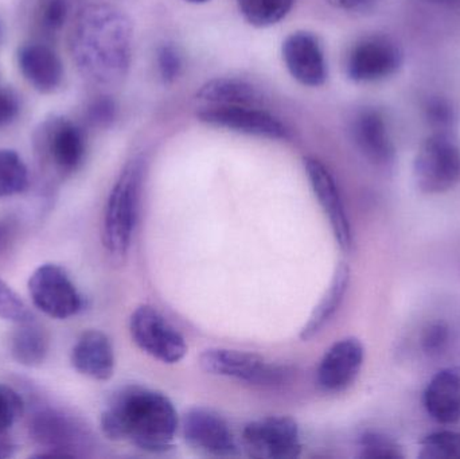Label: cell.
<instances>
[{
    "label": "cell",
    "instance_id": "obj_15",
    "mask_svg": "<svg viewBox=\"0 0 460 459\" xmlns=\"http://www.w3.org/2000/svg\"><path fill=\"white\" fill-rule=\"evenodd\" d=\"M32 437L43 447L34 458H73L86 437L72 419L54 411L42 412L32 420Z\"/></svg>",
    "mask_w": 460,
    "mask_h": 459
},
{
    "label": "cell",
    "instance_id": "obj_36",
    "mask_svg": "<svg viewBox=\"0 0 460 459\" xmlns=\"http://www.w3.org/2000/svg\"><path fill=\"white\" fill-rule=\"evenodd\" d=\"M15 236V224L10 218H0V255L4 253Z\"/></svg>",
    "mask_w": 460,
    "mask_h": 459
},
{
    "label": "cell",
    "instance_id": "obj_16",
    "mask_svg": "<svg viewBox=\"0 0 460 459\" xmlns=\"http://www.w3.org/2000/svg\"><path fill=\"white\" fill-rule=\"evenodd\" d=\"M283 59L287 69L302 85H323L327 78V65L318 38L311 32L297 31L283 42Z\"/></svg>",
    "mask_w": 460,
    "mask_h": 459
},
{
    "label": "cell",
    "instance_id": "obj_24",
    "mask_svg": "<svg viewBox=\"0 0 460 459\" xmlns=\"http://www.w3.org/2000/svg\"><path fill=\"white\" fill-rule=\"evenodd\" d=\"M240 13L254 27H270L286 18L294 0H237Z\"/></svg>",
    "mask_w": 460,
    "mask_h": 459
},
{
    "label": "cell",
    "instance_id": "obj_3",
    "mask_svg": "<svg viewBox=\"0 0 460 459\" xmlns=\"http://www.w3.org/2000/svg\"><path fill=\"white\" fill-rule=\"evenodd\" d=\"M145 174V159L142 156L131 159L108 197L102 221V243L108 253L115 258H123L131 247Z\"/></svg>",
    "mask_w": 460,
    "mask_h": 459
},
{
    "label": "cell",
    "instance_id": "obj_20",
    "mask_svg": "<svg viewBox=\"0 0 460 459\" xmlns=\"http://www.w3.org/2000/svg\"><path fill=\"white\" fill-rule=\"evenodd\" d=\"M354 140L361 153L377 166L388 167L394 161V147L385 119L376 110L358 113L353 126Z\"/></svg>",
    "mask_w": 460,
    "mask_h": 459
},
{
    "label": "cell",
    "instance_id": "obj_28",
    "mask_svg": "<svg viewBox=\"0 0 460 459\" xmlns=\"http://www.w3.org/2000/svg\"><path fill=\"white\" fill-rule=\"evenodd\" d=\"M24 412L22 396L13 388L0 383V437L7 436Z\"/></svg>",
    "mask_w": 460,
    "mask_h": 459
},
{
    "label": "cell",
    "instance_id": "obj_25",
    "mask_svg": "<svg viewBox=\"0 0 460 459\" xmlns=\"http://www.w3.org/2000/svg\"><path fill=\"white\" fill-rule=\"evenodd\" d=\"M29 182V170L19 154L0 150V199L23 193Z\"/></svg>",
    "mask_w": 460,
    "mask_h": 459
},
{
    "label": "cell",
    "instance_id": "obj_5",
    "mask_svg": "<svg viewBox=\"0 0 460 459\" xmlns=\"http://www.w3.org/2000/svg\"><path fill=\"white\" fill-rule=\"evenodd\" d=\"M35 143L43 163L62 177L77 172L85 159V132L77 123L61 116L40 123Z\"/></svg>",
    "mask_w": 460,
    "mask_h": 459
},
{
    "label": "cell",
    "instance_id": "obj_35",
    "mask_svg": "<svg viewBox=\"0 0 460 459\" xmlns=\"http://www.w3.org/2000/svg\"><path fill=\"white\" fill-rule=\"evenodd\" d=\"M21 112L18 94L7 86L0 85V128L13 123Z\"/></svg>",
    "mask_w": 460,
    "mask_h": 459
},
{
    "label": "cell",
    "instance_id": "obj_30",
    "mask_svg": "<svg viewBox=\"0 0 460 459\" xmlns=\"http://www.w3.org/2000/svg\"><path fill=\"white\" fill-rule=\"evenodd\" d=\"M0 318L15 323L24 322L32 318L23 299L2 278H0Z\"/></svg>",
    "mask_w": 460,
    "mask_h": 459
},
{
    "label": "cell",
    "instance_id": "obj_32",
    "mask_svg": "<svg viewBox=\"0 0 460 459\" xmlns=\"http://www.w3.org/2000/svg\"><path fill=\"white\" fill-rule=\"evenodd\" d=\"M158 66L162 80L172 84L182 72V58L172 45H164L158 51Z\"/></svg>",
    "mask_w": 460,
    "mask_h": 459
},
{
    "label": "cell",
    "instance_id": "obj_12",
    "mask_svg": "<svg viewBox=\"0 0 460 459\" xmlns=\"http://www.w3.org/2000/svg\"><path fill=\"white\" fill-rule=\"evenodd\" d=\"M402 64L399 46L385 37H370L349 54L348 75L356 83H373L394 75Z\"/></svg>",
    "mask_w": 460,
    "mask_h": 459
},
{
    "label": "cell",
    "instance_id": "obj_27",
    "mask_svg": "<svg viewBox=\"0 0 460 459\" xmlns=\"http://www.w3.org/2000/svg\"><path fill=\"white\" fill-rule=\"evenodd\" d=\"M359 457L367 459H404L402 446L380 433L362 434L358 441Z\"/></svg>",
    "mask_w": 460,
    "mask_h": 459
},
{
    "label": "cell",
    "instance_id": "obj_6",
    "mask_svg": "<svg viewBox=\"0 0 460 459\" xmlns=\"http://www.w3.org/2000/svg\"><path fill=\"white\" fill-rule=\"evenodd\" d=\"M129 333L137 348L161 363H180L188 353L185 337L155 307L148 305H142L132 313Z\"/></svg>",
    "mask_w": 460,
    "mask_h": 459
},
{
    "label": "cell",
    "instance_id": "obj_7",
    "mask_svg": "<svg viewBox=\"0 0 460 459\" xmlns=\"http://www.w3.org/2000/svg\"><path fill=\"white\" fill-rule=\"evenodd\" d=\"M199 366L207 374L253 385L273 387L286 383L289 377L286 368L268 363L261 356L226 348L205 350L199 357Z\"/></svg>",
    "mask_w": 460,
    "mask_h": 459
},
{
    "label": "cell",
    "instance_id": "obj_23",
    "mask_svg": "<svg viewBox=\"0 0 460 459\" xmlns=\"http://www.w3.org/2000/svg\"><path fill=\"white\" fill-rule=\"evenodd\" d=\"M197 99L210 105H253L260 102L257 89L238 78H213L197 92Z\"/></svg>",
    "mask_w": 460,
    "mask_h": 459
},
{
    "label": "cell",
    "instance_id": "obj_37",
    "mask_svg": "<svg viewBox=\"0 0 460 459\" xmlns=\"http://www.w3.org/2000/svg\"><path fill=\"white\" fill-rule=\"evenodd\" d=\"M326 2L334 7L343 8V10L358 11L369 7L376 0H326Z\"/></svg>",
    "mask_w": 460,
    "mask_h": 459
},
{
    "label": "cell",
    "instance_id": "obj_4",
    "mask_svg": "<svg viewBox=\"0 0 460 459\" xmlns=\"http://www.w3.org/2000/svg\"><path fill=\"white\" fill-rule=\"evenodd\" d=\"M416 185L426 194L451 190L460 182V146L446 132L429 137L413 163Z\"/></svg>",
    "mask_w": 460,
    "mask_h": 459
},
{
    "label": "cell",
    "instance_id": "obj_8",
    "mask_svg": "<svg viewBox=\"0 0 460 459\" xmlns=\"http://www.w3.org/2000/svg\"><path fill=\"white\" fill-rule=\"evenodd\" d=\"M32 304L48 317L67 320L84 309V299L62 267L42 264L29 278Z\"/></svg>",
    "mask_w": 460,
    "mask_h": 459
},
{
    "label": "cell",
    "instance_id": "obj_29",
    "mask_svg": "<svg viewBox=\"0 0 460 459\" xmlns=\"http://www.w3.org/2000/svg\"><path fill=\"white\" fill-rule=\"evenodd\" d=\"M69 15L67 0H40L37 8V21L45 31L57 32L66 23Z\"/></svg>",
    "mask_w": 460,
    "mask_h": 459
},
{
    "label": "cell",
    "instance_id": "obj_31",
    "mask_svg": "<svg viewBox=\"0 0 460 459\" xmlns=\"http://www.w3.org/2000/svg\"><path fill=\"white\" fill-rule=\"evenodd\" d=\"M116 115H118L116 102L108 96L97 97L86 110V119L89 123L100 128L110 127L115 121Z\"/></svg>",
    "mask_w": 460,
    "mask_h": 459
},
{
    "label": "cell",
    "instance_id": "obj_9",
    "mask_svg": "<svg viewBox=\"0 0 460 459\" xmlns=\"http://www.w3.org/2000/svg\"><path fill=\"white\" fill-rule=\"evenodd\" d=\"M241 441L253 458L294 459L302 453L299 426L288 417H268L248 423Z\"/></svg>",
    "mask_w": 460,
    "mask_h": 459
},
{
    "label": "cell",
    "instance_id": "obj_14",
    "mask_svg": "<svg viewBox=\"0 0 460 459\" xmlns=\"http://www.w3.org/2000/svg\"><path fill=\"white\" fill-rule=\"evenodd\" d=\"M305 169L314 194L318 199L324 215L329 218L335 240L343 251L350 250L353 244V234H351L350 223H349L345 205L334 177L319 159L313 156L305 158Z\"/></svg>",
    "mask_w": 460,
    "mask_h": 459
},
{
    "label": "cell",
    "instance_id": "obj_22",
    "mask_svg": "<svg viewBox=\"0 0 460 459\" xmlns=\"http://www.w3.org/2000/svg\"><path fill=\"white\" fill-rule=\"evenodd\" d=\"M349 280H350V269L346 264H341L335 271L334 279H332L329 291L322 299L321 304L315 307L310 320L300 331V339L303 341H308V340L318 336L322 329L334 317L342 304L346 291H348Z\"/></svg>",
    "mask_w": 460,
    "mask_h": 459
},
{
    "label": "cell",
    "instance_id": "obj_40",
    "mask_svg": "<svg viewBox=\"0 0 460 459\" xmlns=\"http://www.w3.org/2000/svg\"><path fill=\"white\" fill-rule=\"evenodd\" d=\"M0 35H2V24H0Z\"/></svg>",
    "mask_w": 460,
    "mask_h": 459
},
{
    "label": "cell",
    "instance_id": "obj_19",
    "mask_svg": "<svg viewBox=\"0 0 460 459\" xmlns=\"http://www.w3.org/2000/svg\"><path fill=\"white\" fill-rule=\"evenodd\" d=\"M424 407L440 425L460 420V366L438 372L424 391Z\"/></svg>",
    "mask_w": 460,
    "mask_h": 459
},
{
    "label": "cell",
    "instance_id": "obj_39",
    "mask_svg": "<svg viewBox=\"0 0 460 459\" xmlns=\"http://www.w3.org/2000/svg\"><path fill=\"white\" fill-rule=\"evenodd\" d=\"M185 2L196 3V4H201V3H207V2H209V0H185Z\"/></svg>",
    "mask_w": 460,
    "mask_h": 459
},
{
    "label": "cell",
    "instance_id": "obj_26",
    "mask_svg": "<svg viewBox=\"0 0 460 459\" xmlns=\"http://www.w3.org/2000/svg\"><path fill=\"white\" fill-rule=\"evenodd\" d=\"M421 459H460V433L438 431L421 441Z\"/></svg>",
    "mask_w": 460,
    "mask_h": 459
},
{
    "label": "cell",
    "instance_id": "obj_33",
    "mask_svg": "<svg viewBox=\"0 0 460 459\" xmlns=\"http://www.w3.org/2000/svg\"><path fill=\"white\" fill-rule=\"evenodd\" d=\"M448 342H450V329L446 323H432L424 331L423 349L432 357L442 355L447 349Z\"/></svg>",
    "mask_w": 460,
    "mask_h": 459
},
{
    "label": "cell",
    "instance_id": "obj_10",
    "mask_svg": "<svg viewBox=\"0 0 460 459\" xmlns=\"http://www.w3.org/2000/svg\"><path fill=\"white\" fill-rule=\"evenodd\" d=\"M197 118L208 126L240 134L279 140L291 137V132L283 121L252 105H209L202 108Z\"/></svg>",
    "mask_w": 460,
    "mask_h": 459
},
{
    "label": "cell",
    "instance_id": "obj_18",
    "mask_svg": "<svg viewBox=\"0 0 460 459\" xmlns=\"http://www.w3.org/2000/svg\"><path fill=\"white\" fill-rule=\"evenodd\" d=\"M73 368L89 379L107 382L115 374V350L107 334L86 331L75 342L70 355Z\"/></svg>",
    "mask_w": 460,
    "mask_h": 459
},
{
    "label": "cell",
    "instance_id": "obj_34",
    "mask_svg": "<svg viewBox=\"0 0 460 459\" xmlns=\"http://www.w3.org/2000/svg\"><path fill=\"white\" fill-rule=\"evenodd\" d=\"M426 116L432 126L439 128L440 131L453 126L456 121V112L453 107L443 99L429 100L426 105Z\"/></svg>",
    "mask_w": 460,
    "mask_h": 459
},
{
    "label": "cell",
    "instance_id": "obj_2",
    "mask_svg": "<svg viewBox=\"0 0 460 459\" xmlns=\"http://www.w3.org/2000/svg\"><path fill=\"white\" fill-rule=\"evenodd\" d=\"M100 428L111 441L131 442L146 452L164 453L172 446L180 418L164 393L131 385L111 398Z\"/></svg>",
    "mask_w": 460,
    "mask_h": 459
},
{
    "label": "cell",
    "instance_id": "obj_1",
    "mask_svg": "<svg viewBox=\"0 0 460 459\" xmlns=\"http://www.w3.org/2000/svg\"><path fill=\"white\" fill-rule=\"evenodd\" d=\"M70 51L78 72L89 83L116 85L131 65V21L112 5H86L75 16Z\"/></svg>",
    "mask_w": 460,
    "mask_h": 459
},
{
    "label": "cell",
    "instance_id": "obj_38",
    "mask_svg": "<svg viewBox=\"0 0 460 459\" xmlns=\"http://www.w3.org/2000/svg\"><path fill=\"white\" fill-rule=\"evenodd\" d=\"M13 452H15V446L7 436L0 437V458L13 457Z\"/></svg>",
    "mask_w": 460,
    "mask_h": 459
},
{
    "label": "cell",
    "instance_id": "obj_11",
    "mask_svg": "<svg viewBox=\"0 0 460 459\" xmlns=\"http://www.w3.org/2000/svg\"><path fill=\"white\" fill-rule=\"evenodd\" d=\"M181 428L186 444L197 452L215 457H230L237 450L228 422L212 410H189L183 415Z\"/></svg>",
    "mask_w": 460,
    "mask_h": 459
},
{
    "label": "cell",
    "instance_id": "obj_17",
    "mask_svg": "<svg viewBox=\"0 0 460 459\" xmlns=\"http://www.w3.org/2000/svg\"><path fill=\"white\" fill-rule=\"evenodd\" d=\"M18 66L24 80L40 93H53L64 80V65L58 54L40 42L19 48Z\"/></svg>",
    "mask_w": 460,
    "mask_h": 459
},
{
    "label": "cell",
    "instance_id": "obj_13",
    "mask_svg": "<svg viewBox=\"0 0 460 459\" xmlns=\"http://www.w3.org/2000/svg\"><path fill=\"white\" fill-rule=\"evenodd\" d=\"M365 348L358 339L348 337L335 342L319 364L316 383L323 393H340L348 390L361 372Z\"/></svg>",
    "mask_w": 460,
    "mask_h": 459
},
{
    "label": "cell",
    "instance_id": "obj_21",
    "mask_svg": "<svg viewBox=\"0 0 460 459\" xmlns=\"http://www.w3.org/2000/svg\"><path fill=\"white\" fill-rule=\"evenodd\" d=\"M10 353L21 366L29 368L42 366L49 355L48 331L32 318L19 322L10 337Z\"/></svg>",
    "mask_w": 460,
    "mask_h": 459
}]
</instances>
